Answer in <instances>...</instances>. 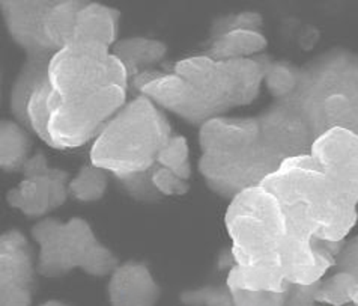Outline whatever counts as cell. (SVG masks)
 I'll use <instances>...</instances> for the list:
<instances>
[{
  "mask_svg": "<svg viewBox=\"0 0 358 306\" xmlns=\"http://www.w3.org/2000/svg\"><path fill=\"white\" fill-rule=\"evenodd\" d=\"M172 127L163 111L145 95H137L119 111L91 148V163L112 174L138 201L162 198L152 184V172Z\"/></svg>",
  "mask_w": 358,
  "mask_h": 306,
  "instance_id": "1",
  "label": "cell"
},
{
  "mask_svg": "<svg viewBox=\"0 0 358 306\" xmlns=\"http://www.w3.org/2000/svg\"><path fill=\"white\" fill-rule=\"evenodd\" d=\"M262 186L280 207L287 234L345 242L357 223V202L337 189L310 154L285 160Z\"/></svg>",
  "mask_w": 358,
  "mask_h": 306,
  "instance_id": "2",
  "label": "cell"
},
{
  "mask_svg": "<svg viewBox=\"0 0 358 306\" xmlns=\"http://www.w3.org/2000/svg\"><path fill=\"white\" fill-rule=\"evenodd\" d=\"M310 123L316 139L333 128L358 134V56L333 50L301 68L289 97Z\"/></svg>",
  "mask_w": 358,
  "mask_h": 306,
  "instance_id": "3",
  "label": "cell"
},
{
  "mask_svg": "<svg viewBox=\"0 0 358 306\" xmlns=\"http://www.w3.org/2000/svg\"><path fill=\"white\" fill-rule=\"evenodd\" d=\"M32 237L39 246L36 269L45 278H61L74 269L103 278L119 265L117 256L96 239L91 225L80 217L68 222L45 217L35 223Z\"/></svg>",
  "mask_w": 358,
  "mask_h": 306,
  "instance_id": "4",
  "label": "cell"
},
{
  "mask_svg": "<svg viewBox=\"0 0 358 306\" xmlns=\"http://www.w3.org/2000/svg\"><path fill=\"white\" fill-rule=\"evenodd\" d=\"M224 225L232 240L235 264L240 265L274 258L287 234L280 207L264 186L234 196L224 214Z\"/></svg>",
  "mask_w": 358,
  "mask_h": 306,
  "instance_id": "5",
  "label": "cell"
},
{
  "mask_svg": "<svg viewBox=\"0 0 358 306\" xmlns=\"http://www.w3.org/2000/svg\"><path fill=\"white\" fill-rule=\"evenodd\" d=\"M48 81L62 98L91 94L117 86L128 90L130 77L125 65L101 44L71 43L53 55Z\"/></svg>",
  "mask_w": 358,
  "mask_h": 306,
  "instance_id": "6",
  "label": "cell"
},
{
  "mask_svg": "<svg viewBox=\"0 0 358 306\" xmlns=\"http://www.w3.org/2000/svg\"><path fill=\"white\" fill-rule=\"evenodd\" d=\"M128 90L117 86L62 98L52 91L50 95L48 134L52 148L68 150L92 141L103 132L107 123L128 103Z\"/></svg>",
  "mask_w": 358,
  "mask_h": 306,
  "instance_id": "7",
  "label": "cell"
},
{
  "mask_svg": "<svg viewBox=\"0 0 358 306\" xmlns=\"http://www.w3.org/2000/svg\"><path fill=\"white\" fill-rule=\"evenodd\" d=\"M282 163L259 142L240 151L202 154L197 167L213 192L232 200L238 193L262 186Z\"/></svg>",
  "mask_w": 358,
  "mask_h": 306,
  "instance_id": "8",
  "label": "cell"
},
{
  "mask_svg": "<svg viewBox=\"0 0 358 306\" xmlns=\"http://www.w3.org/2000/svg\"><path fill=\"white\" fill-rule=\"evenodd\" d=\"M23 180L6 195L8 204L27 217H44L68 200L69 174L50 167L38 151L23 167Z\"/></svg>",
  "mask_w": 358,
  "mask_h": 306,
  "instance_id": "9",
  "label": "cell"
},
{
  "mask_svg": "<svg viewBox=\"0 0 358 306\" xmlns=\"http://www.w3.org/2000/svg\"><path fill=\"white\" fill-rule=\"evenodd\" d=\"M131 88L160 109L172 112L184 121L201 127L211 118L220 116L215 109L182 77L172 73L146 70L133 78Z\"/></svg>",
  "mask_w": 358,
  "mask_h": 306,
  "instance_id": "10",
  "label": "cell"
},
{
  "mask_svg": "<svg viewBox=\"0 0 358 306\" xmlns=\"http://www.w3.org/2000/svg\"><path fill=\"white\" fill-rule=\"evenodd\" d=\"M256 118L261 144L282 162L310 154L316 134L301 109L289 98L275 102Z\"/></svg>",
  "mask_w": 358,
  "mask_h": 306,
  "instance_id": "11",
  "label": "cell"
},
{
  "mask_svg": "<svg viewBox=\"0 0 358 306\" xmlns=\"http://www.w3.org/2000/svg\"><path fill=\"white\" fill-rule=\"evenodd\" d=\"M343 243L286 234L277 251V263L283 278L291 285H310L322 281L325 273L334 269L336 256Z\"/></svg>",
  "mask_w": 358,
  "mask_h": 306,
  "instance_id": "12",
  "label": "cell"
},
{
  "mask_svg": "<svg viewBox=\"0 0 358 306\" xmlns=\"http://www.w3.org/2000/svg\"><path fill=\"white\" fill-rule=\"evenodd\" d=\"M38 269L27 239L18 230L0 237V306H32Z\"/></svg>",
  "mask_w": 358,
  "mask_h": 306,
  "instance_id": "13",
  "label": "cell"
},
{
  "mask_svg": "<svg viewBox=\"0 0 358 306\" xmlns=\"http://www.w3.org/2000/svg\"><path fill=\"white\" fill-rule=\"evenodd\" d=\"M310 155L337 189L358 204V134L328 130L315 141Z\"/></svg>",
  "mask_w": 358,
  "mask_h": 306,
  "instance_id": "14",
  "label": "cell"
},
{
  "mask_svg": "<svg viewBox=\"0 0 358 306\" xmlns=\"http://www.w3.org/2000/svg\"><path fill=\"white\" fill-rule=\"evenodd\" d=\"M56 0H2L0 11L13 41L26 55H45L55 52L45 36V22Z\"/></svg>",
  "mask_w": 358,
  "mask_h": 306,
  "instance_id": "15",
  "label": "cell"
},
{
  "mask_svg": "<svg viewBox=\"0 0 358 306\" xmlns=\"http://www.w3.org/2000/svg\"><path fill=\"white\" fill-rule=\"evenodd\" d=\"M261 142L257 118L215 116L199 128V146L202 154L240 151Z\"/></svg>",
  "mask_w": 358,
  "mask_h": 306,
  "instance_id": "16",
  "label": "cell"
},
{
  "mask_svg": "<svg viewBox=\"0 0 358 306\" xmlns=\"http://www.w3.org/2000/svg\"><path fill=\"white\" fill-rule=\"evenodd\" d=\"M107 293L112 306H155L162 288L145 263L127 261L110 274Z\"/></svg>",
  "mask_w": 358,
  "mask_h": 306,
  "instance_id": "17",
  "label": "cell"
},
{
  "mask_svg": "<svg viewBox=\"0 0 358 306\" xmlns=\"http://www.w3.org/2000/svg\"><path fill=\"white\" fill-rule=\"evenodd\" d=\"M173 73L192 85L220 116L232 111L227 100V83L222 61L202 53L176 62Z\"/></svg>",
  "mask_w": 358,
  "mask_h": 306,
  "instance_id": "18",
  "label": "cell"
},
{
  "mask_svg": "<svg viewBox=\"0 0 358 306\" xmlns=\"http://www.w3.org/2000/svg\"><path fill=\"white\" fill-rule=\"evenodd\" d=\"M231 109L252 104L261 92L265 73L271 64L266 55L222 61Z\"/></svg>",
  "mask_w": 358,
  "mask_h": 306,
  "instance_id": "19",
  "label": "cell"
},
{
  "mask_svg": "<svg viewBox=\"0 0 358 306\" xmlns=\"http://www.w3.org/2000/svg\"><path fill=\"white\" fill-rule=\"evenodd\" d=\"M121 13L96 2H86L78 13L73 43L101 44L112 48L116 44Z\"/></svg>",
  "mask_w": 358,
  "mask_h": 306,
  "instance_id": "20",
  "label": "cell"
},
{
  "mask_svg": "<svg viewBox=\"0 0 358 306\" xmlns=\"http://www.w3.org/2000/svg\"><path fill=\"white\" fill-rule=\"evenodd\" d=\"M53 55H26L9 97V109L18 124L27 127V104L32 95L48 82V68Z\"/></svg>",
  "mask_w": 358,
  "mask_h": 306,
  "instance_id": "21",
  "label": "cell"
},
{
  "mask_svg": "<svg viewBox=\"0 0 358 306\" xmlns=\"http://www.w3.org/2000/svg\"><path fill=\"white\" fill-rule=\"evenodd\" d=\"M226 285L231 290L273 293H286L291 287V284L283 278L280 267H278L277 256L252 265L235 264L227 272Z\"/></svg>",
  "mask_w": 358,
  "mask_h": 306,
  "instance_id": "22",
  "label": "cell"
},
{
  "mask_svg": "<svg viewBox=\"0 0 358 306\" xmlns=\"http://www.w3.org/2000/svg\"><path fill=\"white\" fill-rule=\"evenodd\" d=\"M112 53L125 65L131 83L138 74L151 70L152 65L163 61L167 53V46L158 39L131 36L116 41L112 47Z\"/></svg>",
  "mask_w": 358,
  "mask_h": 306,
  "instance_id": "23",
  "label": "cell"
},
{
  "mask_svg": "<svg viewBox=\"0 0 358 306\" xmlns=\"http://www.w3.org/2000/svg\"><path fill=\"white\" fill-rule=\"evenodd\" d=\"M268 41L261 31H231L210 39L203 55L215 61H232L259 56L265 50Z\"/></svg>",
  "mask_w": 358,
  "mask_h": 306,
  "instance_id": "24",
  "label": "cell"
},
{
  "mask_svg": "<svg viewBox=\"0 0 358 306\" xmlns=\"http://www.w3.org/2000/svg\"><path fill=\"white\" fill-rule=\"evenodd\" d=\"M85 4L80 0H56L50 9L45 22V36L55 53L73 43L77 17Z\"/></svg>",
  "mask_w": 358,
  "mask_h": 306,
  "instance_id": "25",
  "label": "cell"
},
{
  "mask_svg": "<svg viewBox=\"0 0 358 306\" xmlns=\"http://www.w3.org/2000/svg\"><path fill=\"white\" fill-rule=\"evenodd\" d=\"M31 137L24 127L15 121L3 120L0 125V166L6 172H22L32 155Z\"/></svg>",
  "mask_w": 358,
  "mask_h": 306,
  "instance_id": "26",
  "label": "cell"
},
{
  "mask_svg": "<svg viewBox=\"0 0 358 306\" xmlns=\"http://www.w3.org/2000/svg\"><path fill=\"white\" fill-rule=\"evenodd\" d=\"M108 184L107 172L92 163L85 165L68 184L69 196L80 202H95L104 196Z\"/></svg>",
  "mask_w": 358,
  "mask_h": 306,
  "instance_id": "27",
  "label": "cell"
},
{
  "mask_svg": "<svg viewBox=\"0 0 358 306\" xmlns=\"http://www.w3.org/2000/svg\"><path fill=\"white\" fill-rule=\"evenodd\" d=\"M301 68H296L289 62H273L265 73V86L275 102L286 100L295 94L298 83H300Z\"/></svg>",
  "mask_w": 358,
  "mask_h": 306,
  "instance_id": "28",
  "label": "cell"
},
{
  "mask_svg": "<svg viewBox=\"0 0 358 306\" xmlns=\"http://www.w3.org/2000/svg\"><path fill=\"white\" fill-rule=\"evenodd\" d=\"M52 91L53 88L48 81L32 95L31 102L27 104V128H31L48 146H52V139L48 134L50 95H52Z\"/></svg>",
  "mask_w": 358,
  "mask_h": 306,
  "instance_id": "29",
  "label": "cell"
},
{
  "mask_svg": "<svg viewBox=\"0 0 358 306\" xmlns=\"http://www.w3.org/2000/svg\"><path fill=\"white\" fill-rule=\"evenodd\" d=\"M357 284L352 274L346 272H334L330 278L322 279L316 291L317 305L345 306L351 305V293Z\"/></svg>",
  "mask_w": 358,
  "mask_h": 306,
  "instance_id": "30",
  "label": "cell"
},
{
  "mask_svg": "<svg viewBox=\"0 0 358 306\" xmlns=\"http://www.w3.org/2000/svg\"><path fill=\"white\" fill-rule=\"evenodd\" d=\"M157 165L176 174L179 179L190 180L192 165H190V151L184 136H172L162 148L160 154L157 157Z\"/></svg>",
  "mask_w": 358,
  "mask_h": 306,
  "instance_id": "31",
  "label": "cell"
},
{
  "mask_svg": "<svg viewBox=\"0 0 358 306\" xmlns=\"http://www.w3.org/2000/svg\"><path fill=\"white\" fill-rule=\"evenodd\" d=\"M179 302L185 306H235L232 291L227 285H205L201 288L185 290L179 294Z\"/></svg>",
  "mask_w": 358,
  "mask_h": 306,
  "instance_id": "32",
  "label": "cell"
},
{
  "mask_svg": "<svg viewBox=\"0 0 358 306\" xmlns=\"http://www.w3.org/2000/svg\"><path fill=\"white\" fill-rule=\"evenodd\" d=\"M264 20L262 15L252 11H245V13H238L234 15H227L218 18L217 22H214L213 29H211V38H217L226 32L231 31H259V27L262 26Z\"/></svg>",
  "mask_w": 358,
  "mask_h": 306,
  "instance_id": "33",
  "label": "cell"
},
{
  "mask_svg": "<svg viewBox=\"0 0 358 306\" xmlns=\"http://www.w3.org/2000/svg\"><path fill=\"white\" fill-rule=\"evenodd\" d=\"M151 180L155 190L160 193V196H181L190 189L185 180L179 179L176 174L166 169V167L160 165L155 166Z\"/></svg>",
  "mask_w": 358,
  "mask_h": 306,
  "instance_id": "34",
  "label": "cell"
},
{
  "mask_svg": "<svg viewBox=\"0 0 358 306\" xmlns=\"http://www.w3.org/2000/svg\"><path fill=\"white\" fill-rule=\"evenodd\" d=\"M235 306H285L286 293L231 290Z\"/></svg>",
  "mask_w": 358,
  "mask_h": 306,
  "instance_id": "35",
  "label": "cell"
},
{
  "mask_svg": "<svg viewBox=\"0 0 358 306\" xmlns=\"http://www.w3.org/2000/svg\"><path fill=\"white\" fill-rule=\"evenodd\" d=\"M336 272L352 274L358 282V235L343 243L339 255L336 256Z\"/></svg>",
  "mask_w": 358,
  "mask_h": 306,
  "instance_id": "36",
  "label": "cell"
},
{
  "mask_svg": "<svg viewBox=\"0 0 358 306\" xmlns=\"http://www.w3.org/2000/svg\"><path fill=\"white\" fill-rule=\"evenodd\" d=\"M320 284L321 281L310 285H291L286 293L285 306H317L316 291Z\"/></svg>",
  "mask_w": 358,
  "mask_h": 306,
  "instance_id": "37",
  "label": "cell"
},
{
  "mask_svg": "<svg viewBox=\"0 0 358 306\" xmlns=\"http://www.w3.org/2000/svg\"><path fill=\"white\" fill-rule=\"evenodd\" d=\"M351 305L358 306V282L354 285L352 293H351Z\"/></svg>",
  "mask_w": 358,
  "mask_h": 306,
  "instance_id": "38",
  "label": "cell"
},
{
  "mask_svg": "<svg viewBox=\"0 0 358 306\" xmlns=\"http://www.w3.org/2000/svg\"><path fill=\"white\" fill-rule=\"evenodd\" d=\"M39 306H71V305H68V303L61 302V300H48L43 305H39Z\"/></svg>",
  "mask_w": 358,
  "mask_h": 306,
  "instance_id": "39",
  "label": "cell"
},
{
  "mask_svg": "<svg viewBox=\"0 0 358 306\" xmlns=\"http://www.w3.org/2000/svg\"><path fill=\"white\" fill-rule=\"evenodd\" d=\"M357 211H358V204H357Z\"/></svg>",
  "mask_w": 358,
  "mask_h": 306,
  "instance_id": "40",
  "label": "cell"
}]
</instances>
